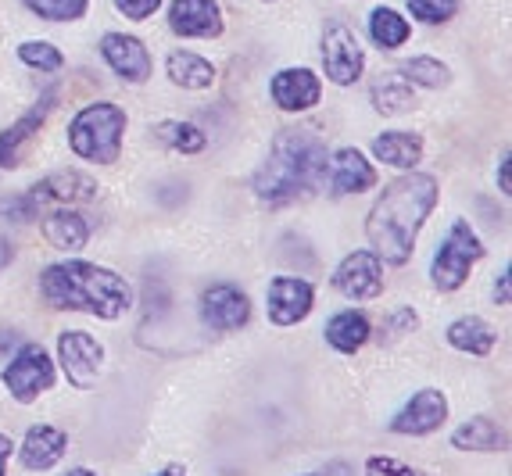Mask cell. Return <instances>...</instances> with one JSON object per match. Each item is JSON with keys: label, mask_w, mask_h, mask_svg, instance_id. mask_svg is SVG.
Instances as JSON below:
<instances>
[{"label": "cell", "mask_w": 512, "mask_h": 476, "mask_svg": "<svg viewBox=\"0 0 512 476\" xmlns=\"http://www.w3.org/2000/svg\"><path fill=\"white\" fill-rule=\"evenodd\" d=\"M434 204L437 179L427 172H409V176L387 183L366 219V237L373 244V255L391 265L409 262L416 251L419 230H423L427 215L434 212Z\"/></svg>", "instance_id": "6da1fadb"}, {"label": "cell", "mask_w": 512, "mask_h": 476, "mask_svg": "<svg viewBox=\"0 0 512 476\" xmlns=\"http://www.w3.org/2000/svg\"><path fill=\"white\" fill-rule=\"evenodd\" d=\"M326 179V144L312 129H280L269 158L255 172V194L269 204H291L316 194Z\"/></svg>", "instance_id": "7a4b0ae2"}, {"label": "cell", "mask_w": 512, "mask_h": 476, "mask_svg": "<svg viewBox=\"0 0 512 476\" xmlns=\"http://www.w3.org/2000/svg\"><path fill=\"white\" fill-rule=\"evenodd\" d=\"M40 294L51 308L90 312L97 319H119L133 308V287L119 272L94 262H58L40 276Z\"/></svg>", "instance_id": "3957f363"}, {"label": "cell", "mask_w": 512, "mask_h": 476, "mask_svg": "<svg viewBox=\"0 0 512 476\" xmlns=\"http://www.w3.org/2000/svg\"><path fill=\"white\" fill-rule=\"evenodd\" d=\"M122 133H126V111L119 104L97 101L86 104L69 126V147L83 162L111 165L122 154Z\"/></svg>", "instance_id": "277c9868"}, {"label": "cell", "mask_w": 512, "mask_h": 476, "mask_svg": "<svg viewBox=\"0 0 512 476\" xmlns=\"http://www.w3.org/2000/svg\"><path fill=\"white\" fill-rule=\"evenodd\" d=\"M484 258V244L473 233V226L466 219H455L452 230L444 233L441 247H437L434 265H430V276H434V287L452 294L462 283L470 280V269Z\"/></svg>", "instance_id": "5b68a950"}, {"label": "cell", "mask_w": 512, "mask_h": 476, "mask_svg": "<svg viewBox=\"0 0 512 476\" xmlns=\"http://www.w3.org/2000/svg\"><path fill=\"white\" fill-rule=\"evenodd\" d=\"M0 380L11 391V398L22 401V405H33L43 391L54 387V362L40 344H22V351L11 358V366L0 373Z\"/></svg>", "instance_id": "8992f818"}, {"label": "cell", "mask_w": 512, "mask_h": 476, "mask_svg": "<svg viewBox=\"0 0 512 476\" xmlns=\"http://www.w3.org/2000/svg\"><path fill=\"white\" fill-rule=\"evenodd\" d=\"M58 362H61V369H65V376H69L72 387L86 391V387H94L97 376H101L104 348L86 330H65L58 337Z\"/></svg>", "instance_id": "52a82bcc"}, {"label": "cell", "mask_w": 512, "mask_h": 476, "mask_svg": "<svg viewBox=\"0 0 512 476\" xmlns=\"http://www.w3.org/2000/svg\"><path fill=\"white\" fill-rule=\"evenodd\" d=\"M323 68L326 79L337 86H351L366 68V51H362L359 36L348 26H330L323 36Z\"/></svg>", "instance_id": "ba28073f"}, {"label": "cell", "mask_w": 512, "mask_h": 476, "mask_svg": "<svg viewBox=\"0 0 512 476\" xmlns=\"http://www.w3.org/2000/svg\"><path fill=\"white\" fill-rule=\"evenodd\" d=\"M333 287L351 301H373L384 294V262L373 251H355L348 255L337 272H333Z\"/></svg>", "instance_id": "9c48e42d"}, {"label": "cell", "mask_w": 512, "mask_h": 476, "mask_svg": "<svg viewBox=\"0 0 512 476\" xmlns=\"http://www.w3.org/2000/svg\"><path fill=\"white\" fill-rule=\"evenodd\" d=\"M312 301H316V290L308 280L298 276H276L265 290V312L276 326H294L301 319H308L312 312Z\"/></svg>", "instance_id": "30bf717a"}, {"label": "cell", "mask_w": 512, "mask_h": 476, "mask_svg": "<svg viewBox=\"0 0 512 476\" xmlns=\"http://www.w3.org/2000/svg\"><path fill=\"white\" fill-rule=\"evenodd\" d=\"M97 197V179L83 176L76 169H65V172H51V176H43L33 190L26 194V201L33 208L40 204H58V208H76V204H86Z\"/></svg>", "instance_id": "8fae6325"}, {"label": "cell", "mask_w": 512, "mask_h": 476, "mask_svg": "<svg viewBox=\"0 0 512 476\" xmlns=\"http://www.w3.org/2000/svg\"><path fill=\"white\" fill-rule=\"evenodd\" d=\"M444 419H448V398H444V391L423 387V391L412 394L409 405L391 419V430L405 437H423V434H434Z\"/></svg>", "instance_id": "7c38bea8"}, {"label": "cell", "mask_w": 512, "mask_h": 476, "mask_svg": "<svg viewBox=\"0 0 512 476\" xmlns=\"http://www.w3.org/2000/svg\"><path fill=\"white\" fill-rule=\"evenodd\" d=\"M201 315L205 323L219 333L240 330L251 319V301L244 290H237L233 283H215L201 294Z\"/></svg>", "instance_id": "4fadbf2b"}, {"label": "cell", "mask_w": 512, "mask_h": 476, "mask_svg": "<svg viewBox=\"0 0 512 476\" xmlns=\"http://www.w3.org/2000/svg\"><path fill=\"white\" fill-rule=\"evenodd\" d=\"M101 54L111 65V72L122 76L126 83H144V79L151 76V54H147V47L137 36L108 33L101 40Z\"/></svg>", "instance_id": "5bb4252c"}, {"label": "cell", "mask_w": 512, "mask_h": 476, "mask_svg": "<svg viewBox=\"0 0 512 476\" xmlns=\"http://www.w3.org/2000/svg\"><path fill=\"white\" fill-rule=\"evenodd\" d=\"M172 33L194 36V40H212L222 33V11L215 0H172L169 8Z\"/></svg>", "instance_id": "9a60e30c"}, {"label": "cell", "mask_w": 512, "mask_h": 476, "mask_svg": "<svg viewBox=\"0 0 512 476\" xmlns=\"http://www.w3.org/2000/svg\"><path fill=\"white\" fill-rule=\"evenodd\" d=\"M65 451H69V434L58 430V426L40 423V426H29L26 441L18 448V459H22L26 469H33V473H47V469H54L65 459Z\"/></svg>", "instance_id": "2e32d148"}, {"label": "cell", "mask_w": 512, "mask_h": 476, "mask_svg": "<svg viewBox=\"0 0 512 476\" xmlns=\"http://www.w3.org/2000/svg\"><path fill=\"white\" fill-rule=\"evenodd\" d=\"M323 97V83L312 68H283L273 76V101L283 111H308Z\"/></svg>", "instance_id": "e0dca14e"}, {"label": "cell", "mask_w": 512, "mask_h": 476, "mask_svg": "<svg viewBox=\"0 0 512 476\" xmlns=\"http://www.w3.org/2000/svg\"><path fill=\"white\" fill-rule=\"evenodd\" d=\"M330 187L333 194H362L376 187V169L366 162V154L355 147H341L330 162Z\"/></svg>", "instance_id": "ac0fdd59"}, {"label": "cell", "mask_w": 512, "mask_h": 476, "mask_svg": "<svg viewBox=\"0 0 512 476\" xmlns=\"http://www.w3.org/2000/svg\"><path fill=\"white\" fill-rule=\"evenodd\" d=\"M51 108H54V94H43V101L36 104L29 115H22L15 126L0 133V169H11V165H18V158H22V147H26L29 140L40 133L43 119L51 115Z\"/></svg>", "instance_id": "d6986e66"}, {"label": "cell", "mask_w": 512, "mask_h": 476, "mask_svg": "<svg viewBox=\"0 0 512 476\" xmlns=\"http://www.w3.org/2000/svg\"><path fill=\"white\" fill-rule=\"evenodd\" d=\"M43 237L54 251H65V255H76L83 251L86 240H90V226L83 222V215L72 212V208H58L43 219Z\"/></svg>", "instance_id": "ffe728a7"}, {"label": "cell", "mask_w": 512, "mask_h": 476, "mask_svg": "<svg viewBox=\"0 0 512 476\" xmlns=\"http://www.w3.org/2000/svg\"><path fill=\"white\" fill-rule=\"evenodd\" d=\"M373 154L394 169H416V162L423 158V136L409 133V129H391L373 140Z\"/></svg>", "instance_id": "44dd1931"}, {"label": "cell", "mask_w": 512, "mask_h": 476, "mask_svg": "<svg viewBox=\"0 0 512 476\" xmlns=\"http://www.w3.org/2000/svg\"><path fill=\"white\" fill-rule=\"evenodd\" d=\"M495 326H487L480 315H462V319H455L452 326H448V344H452L455 351H466V355H491V348H495Z\"/></svg>", "instance_id": "7402d4cb"}, {"label": "cell", "mask_w": 512, "mask_h": 476, "mask_svg": "<svg viewBox=\"0 0 512 476\" xmlns=\"http://www.w3.org/2000/svg\"><path fill=\"white\" fill-rule=\"evenodd\" d=\"M369 333H373V326H369L366 315L348 308V312H337L330 323H326V344L337 348L341 355H355L369 340Z\"/></svg>", "instance_id": "603a6c76"}, {"label": "cell", "mask_w": 512, "mask_h": 476, "mask_svg": "<svg viewBox=\"0 0 512 476\" xmlns=\"http://www.w3.org/2000/svg\"><path fill=\"white\" fill-rule=\"evenodd\" d=\"M165 68H169L172 83L183 86V90H208V86L215 83V65L201 58V54L172 51L169 61H165Z\"/></svg>", "instance_id": "cb8c5ba5"}, {"label": "cell", "mask_w": 512, "mask_h": 476, "mask_svg": "<svg viewBox=\"0 0 512 476\" xmlns=\"http://www.w3.org/2000/svg\"><path fill=\"white\" fill-rule=\"evenodd\" d=\"M452 444L459 451H502L505 448V430L495 419L477 416L470 423H462L452 434Z\"/></svg>", "instance_id": "d4e9b609"}, {"label": "cell", "mask_w": 512, "mask_h": 476, "mask_svg": "<svg viewBox=\"0 0 512 476\" xmlns=\"http://www.w3.org/2000/svg\"><path fill=\"white\" fill-rule=\"evenodd\" d=\"M369 33H373V40L380 43L384 51H394V47H402L412 36V26H409V18H402L394 8H376L373 15H369Z\"/></svg>", "instance_id": "484cf974"}, {"label": "cell", "mask_w": 512, "mask_h": 476, "mask_svg": "<svg viewBox=\"0 0 512 476\" xmlns=\"http://www.w3.org/2000/svg\"><path fill=\"white\" fill-rule=\"evenodd\" d=\"M154 136H158L165 147H172V151H180V154H197V151H205V144H208V136L201 133L194 122H180V119L158 122Z\"/></svg>", "instance_id": "4316f807"}, {"label": "cell", "mask_w": 512, "mask_h": 476, "mask_svg": "<svg viewBox=\"0 0 512 476\" xmlns=\"http://www.w3.org/2000/svg\"><path fill=\"white\" fill-rule=\"evenodd\" d=\"M373 104L380 115H402V111L416 108V97H412V86L405 83V79H398V83H380L373 90Z\"/></svg>", "instance_id": "83f0119b"}, {"label": "cell", "mask_w": 512, "mask_h": 476, "mask_svg": "<svg viewBox=\"0 0 512 476\" xmlns=\"http://www.w3.org/2000/svg\"><path fill=\"white\" fill-rule=\"evenodd\" d=\"M402 79H405V83L430 86V90H437V86L448 83V65H441L437 58H409L402 65Z\"/></svg>", "instance_id": "f1b7e54d"}, {"label": "cell", "mask_w": 512, "mask_h": 476, "mask_svg": "<svg viewBox=\"0 0 512 476\" xmlns=\"http://www.w3.org/2000/svg\"><path fill=\"white\" fill-rule=\"evenodd\" d=\"M22 4L47 22H76L86 15V0H22Z\"/></svg>", "instance_id": "f546056e"}, {"label": "cell", "mask_w": 512, "mask_h": 476, "mask_svg": "<svg viewBox=\"0 0 512 476\" xmlns=\"http://www.w3.org/2000/svg\"><path fill=\"white\" fill-rule=\"evenodd\" d=\"M18 58L26 61L29 68H40V72H58L61 65H65V58H61V51L54 47V43L47 40H29L18 47Z\"/></svg>", "instance_id": "4dcf8cb0"}, {"label": "cell", "mask_w": 512, "mask_h": 476, "mask_svg": "<svg viewBox=\"0 0 512 476\" xmlns=\"http://www.w3.org/2000/svg\"><path fill=\"white\" fill-rule=\"evenodd\" d=\"M409 8L419 22L437 26V22H448V18L459 11V0H409Z\"/></svg>", "instance_id": "1f68e13d"}, {"label": "cell", "mask_w": 512, "mask_h": 476, "mask_svg": "<svg viewBox=\"0 0 512 476\" xmlns=\"http://www.w3.org/2000/svg\"><path fill=\"white\" fill-rule=\"evenodd\" d=\"M115 8L126 18H133V22H144V18H151L154 11L162 8V0H115Z\"/></svg>", "instance_id": "d6a6232c"}, {"label": "cell", "mask_w": 512, "mask_h": 476, "mask_svg": "<svg viewBox=\"0 0 512 476\" xmlns=\"http://www.w3.org/2000/svg\"><path fill=\"white\" fill-rule=\"evenodd\" d=\"M416 312H412V308H402V312H394L391 315V323H387V333H391V337H402V333H412L416 330Z\"/></svg>", "instance_id": "836d02e7"}, {"label": "cell", "mask_w": 512, "mask_h": 476, "mask_svg": "<svg viewBox=\"0 0 512 476\" xmlns=\"http://www.w3.org/2000/svg\"><path fill=\"white\" fill-rule=\"evenodd\" d=\"M495 301L498 305H509V269H502V280L495 283Z\"/></svg>", "instance_id": "e575fe53"}, {"label": "cell", "mask_w": 512, "mask_h": 476, "mask_svg": "<svg viewBox=\"0 0 512 476\" xmlns=\"http://www.w3.org/2000/svg\"><path fill=\"white\" fill-rule=\"evenodd\" d=\"M11 448H15V444H11V437H4V434H0V476H8V459H11Z\"/></svg>", "instance_id": "d590c367"}, {"label": "cell", "mask_w": 512, "mask_h": 476, "mask_svg": "<svg viewBox=\"0 0 512 476\" xmlns=\"http://www.w3.org/2000/svg\"><path fill=\"white\" fill-rule=\"evenodd\" d=\"M498 187H502V194H509L512 183H509V158H502V165H498Z\"/></svg>", "instance_id": "8d00e7d4"}, {"label": "cell", "mask_w": 512, "mask_h": 476, "mask_svg": "<svg viewBox=\"0 0 512 476\" xmlns=\"http://www.w3.org/2000/svg\"><path fill=\"white\" fill-rule=\"evenodd\" d=\"M8 262H11V247H8V240L0 237V269H4Z\"/></svg>", "instance_id": "74e56055"}, {"label": "cell", "mask_w": 512, "mask_h": 476, "mask_svg": "<svg viewBox=\"0 0 512 476\" xmlns=\"http://www.w3.org/2000/svg\"><path fill=\"white\" fill-rule=\"evenodd\" d=\"M154 476H187V469H183V466H169V469H162V473H154Z\"/></svg>", "instance_id": "f35d334b"}, {"label": "cell", "mask_w": 512, "mask_h": 476, "mask_svg": "<svg viewBox=\"0 0 512 476\" xmlns=\"http://www.w3.org/2000/svg\"><path fill=\"white\" fill-rule=\"evenodd\" d=\"M65 476H97V473H94V469H69Z\"/></svg>", "instance_id": "ab89813d"}]
</instances>
